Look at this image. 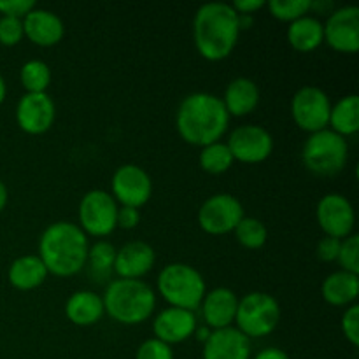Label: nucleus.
Returning a JSON list of instances; mask_svg holds the SVG:
<instances>
[{"mask_svg":"<svg viewBox=\"0 0 359 359\" xmlns=\"http://www.w3.org/2000/svg\"><path fill=\"white\" fill-rule=\"evenodd\" d=\"M259 102V90L249 77H237L230 81L224 91L223 104L230 116H245L256 109Z\"/></svg>","mask_w":359,"mask_h":359,"instance_id":"nucleus-22","label":"nucleus"},{"mask_svg":"<svg viewBox=\"0 0 359 359\" xmlns=\"http://www.w3.org/2000/svg\"><path fill=\"white\" fill-rule=\"evenodd\" d=\"M6 93H7L6 81H4V77L0 76V104H2V102H4V98H6Z\"/></svg>","mask_w":359,"mask_h":359,"instance_id":"nucleus-44","label":"nucleus"},{"mask_svg":"<svg viewBox=\"0 0 359 359\" xmlns=\"http://www.w3.org/2000/svg\"><path fill=\"white\" fill-rule=\"evenodd\" d=\"M210 333H212V330H210L209 326H207V328L205 326H196V330L193 335H196V339H198L200 342H205V340L210 337Z\"/></svg>","mask_w":359,"mask_h":359,"instance_id":"nucleus-42","label":"nucleus"},{"mask_svg":"<svg viewBox=\"0 0 359 359\" xmlns=\"http://www.w3.org/2000/svg\"><path fill=\"white\" fill-rule=\"evenodd\" d=\"M325 41L340 53H356L359 49V7L346 6L333 11L323 25Z\"/></svg>","mask_w":359,"mask_h":359,"instance_id":"nucleus-14","label":"nucleus"},{"mask_svg":"<svg viewBox=\"0 0 359 359\" xmlns=\"http://www.w3.org/2000/svg\"><path fill=\"white\" fill-rule=\"evenodd\" d=\"M349 146L346 137L325 128L314 132L305 140L302 160L316 175H335L346 167Z\"/></svg>","mask_w":359,"mask_h":359,"instance_id":"nucleus-6","label":"nucleus"},{"mask_svg":"<svg viewBox=\"0 0 359 359\" xmlns=\"http://www.w3.org/2000/svg\"><path fill=\"white\" fill-rule=\"evenodd\" d=\"M118 202L104 189H91L79 202V223L84 233L107 237L116 228Z\"/></svg>","mask_w":359,"mask_h":359,"instance_id":"nucleus-8","label":"nucleus"},{"mask_svg":"<svg viewBox=\"0 0 359 359\" xmlns=\"http://www.w3.org/2000/svg\"><path fill=\"white\" fill-rule=\"evenodd\" d=\"M46 277H48V269L37 255L20 256L9 266V283L16 290H35L44 283Z\"/></svg>","mask_w":359,"mask_h":359,"instance_id":"nucleus-23","label":"nucleus"},{"mask_svg":"<svg viewBox=\"0 0 359 359\" xmlns=\"http://www.w3.org/2000/svg\"><path fill=\"white\" fill-rule=\"evenodd\" d=\"M325 41L323 23L314 16H302L291 21L287 28V42L293 49L302 53L314 51Z\"/></svg>","mask_w":359,"mask_h":359,"instance_id":"nucleus-25","label":"nucleus"},{"mask_svg":"<svg viewBox=\"0 0 359 359\" xmlns=\"http://www.w3.org/2000/svg\"><path fill=\"white\" fill-rule=\"evenodd\" d=\"M235 237L241 242L244 248L248 249H259L266 244L269 238V231L263 221L256 219V217H242L241 223L235 228Z\"/></svg>","mask_w":359,"mask_h":359,"instance_id":"nucleus-30","label":"nucleus"},{"mask_svg":"<svg viewBox=\"0 0 359 359\" xmlns=\"http://www.w3.org/2000/svg\"><path fill=\"white\" fill-rule=\"evenodd\" d=\"M228 123L230 114L223 100L205 91H196L182 98L175 116L179 135L191 146L200 147L219 142Z\"/></svg>","mask_w":359,"mask_h":359,"instance_id":"nucleus-1","label":"nucleus"},{"mask_svg":"<svg viewBox=\"0 0 359 359\" xmlns=\"http://www.w3.org/2000/svg\"><path fill=\"white\" fill-rule=\"evenodd\" d=\"M140 223V212L139 209L133 207H119L118 217H116V226H121L125 230H132Z\"/></svg>","mask_w":359,"mask_h":359,"instance_id":"nucleus-38","label":"nucleus"},{"mask_svg":"<svg viewBox=\"0 0 359 359\" xmlns=\"http://www.w3.org/2000/svg\"><path fill=\"white\" fill-rule=\"evenodd\" d=\"M244 217V207L237 196L217 193L209 196L198 210V224L205 233L224 235L237 228Z\"/></svg>","mask_w":359,"mask_h":359,"instance_id":"nucleus-9","label":"nucleus"},{"mask_svg":"<svg viewBox=\"0 0 359 359\" xmlns=\"http://www.w3.org/2000/svg\"><path fill=\"white\" fill-rule=\"evenodd\" d=\"M266 6L273 18L291 23L298 18L307 16L312 9V0H270Z\"/></svg>","mask_w":359,"mask_h":359,"instance_id":"nucleus-31","label":"nucleus"},{"mask_svg":"<svg viewBox=\"0 0 359 359\" xmlns=\"http://www.w3.org/2000/svg\"><path fill=\"white\" fill-rule=\"evenodd\" d=\"M20 77L27 93H46L51 83V70L42 60H28L21 67Z\"/></svg>","mask_w":359,"mask_h":359,"instance_id":"nucleus-28","label":"nucleus"},{"mask_svg":"<svg viewBox=\"0 0 359 359\" xmlns=\"http://www.w3.org/2000/svg\"><path fill=\"white\" fill-rule=\"evenodd\" d=\"M104 312L121 325H140L147 321L156 307V294L140 279H116L105 287L102 297Z\"/></svg>","mask_w":359,"mask_h":359,"instance_id":"nucleus-4","label":"nucleus"},{"mask_svg":"<svg viewBox=\"0 0 359 359\" xmlns=\"http://www.w3.org/2000/svg\"><path fill=\"white\" fill-rule=\"evenodd\" d=\"M332 102L328 95L318 86H304L291 100L293 119L302 130L309 133L328 128Z\"/></svg>","mask_w":359,"mask_h":359,"instance_id":"nucleus-10","label":"nucleus"},{"mask_svg":"<svg viewBox=\"0 0 359 359\" xmlns=\"http://www.w3.org/2000/svg\"><path fill=\"white\" fill-rule=\"evenodd\" d=\"M56 107L48 93H27L16 105V121L23 132L41 135L55 123Z\"/></svg>","mask_w":359,"mask_h":359,"instance_id":"nucleus-15","label":"nucleus"},{"mask_svg":"<svg viewBox=\"0 0 359 359\" xmlns=\"http://www.w3.org/2000/svg\"><path fill=\"white\" fill-rule=\"evenodd\" d=\"M255 359H290V356H287L283 349H277V347H266V349L259 351Z\"/></svg>","mask_w":359,"mask_h":359,"instance_id":"nucleus-40","label":"nucleus"},{"mask_svg":"<svg viewBox=\"0 0 359 359\" xmlns=\"http://www.w3.org/2000/svg\"><path fill=\"white\" fill-rule=\"evenodd\" d=\"M7 198H9V195H7V188L6 184L0 181V210H4V207H6Z\"/></svg>","mask_w":359,"mask_h":359,"instance_id":"nucleus-43","label":"nucleus"},{"mask_svg":"<svg viewBox=\"0 0 359 359\" xmlns=\"http://www.w3.org/2000/svg\"><path fill=\"white\" fill-rule=\"evenodd\" d=\"M196 326H198V323H196L195 312L177 307H167L154 319V339L161 340L168 346L181 344L195 333Z\"/></svg>","mask_w":359,"mask_h":359,"instance_id":"nucleus-16","label":"nucleus"},{"mask_svg":"<svg viewBox=\"0 0 359 359\" xmlns=\"http://www.w3.org/2000/svg\"><path fill=\"white\" fill-rule=\"evenodd\" d=\"M23 20L11 16L0 18V44L16 46L23 39Z\"/></svg>","mask_w":359,"mask_h":359,"instance_id":"nucleus-33","label":"nucleus"},{"mask_svg":"<svg viewBox=\"0 0 359 359\" xmlns=\"http://www.w3.org/2000/svg\"><path fill=\"white\" fill-rule=\"evenodd\" d=\"M193 35L200 55L210 62L230 56L237 46L238 14L231 4L207 2L198 7L193 20Z\"/></svg>","mask_w":359,"mask_h":359,"instance_id":"nucleus-2","label":"nucleus"},{"mask_svg":"<svg viewBox=\"0 0 359 359\" xmlns=\"http://www.w3.org/2000/svg\"><path fill=\"white\" fill-rule=\"evenodd\" d=\"M332 128L339 135H354L359 130V97L351 93L340 98L330 111V123Z\"/></svg>","mask_w":359,"mask_h":359,"instance_id":"nucleus-26","label":"nucleus"},{"mask_svg":"<svg viewBox=\"0 0 359 359\" xmlns=\"http://www.w3.org/2000/svg\"><path fill=\"white\" fill-rule=\"evenodd\" d=\"M116 251L118 249L107 241H98L88 249V259L90 263V272L98 283L109 277V273L114 269V259H116Z\"/></svg>","mask_w":359,"mask_h":359,"instance_id":"nucleus-27","label":"nucleus"},{"mask_svg":"<svg viewBox=\"0 0 359 359\" xmlns=\"http://www.w3.org/2000/svg\"><path fill=\"white\" fill-rule=\"evenodd\" d=\"M340 244L342 241L340 238H333V237H323L318 244V256L323 259V262H335L339 258V251H340Z\"/></svg>","mask_w":359,"mask_h":359,"instance_id":"nucleus-37","label":"nucleus"},{"mask_svg":"<svg viewBox=\"0 0 359 359\" xmlns=\"http://www.w3.org/2000/svg\"><path fill=\"white\" fill-rule=\"evenodd\" d=\"M200 167L209 174H224L228 168L233 165V156H231L230 149L226 144L223 142H214L209 146L202 147L200 151Z\"/></svg>","mask_w":359,"mask_h":359,"instance_id":"nucleus-29","label":"nucleus"},{"mask_svg":"<svg viewBox=\"0 0 359 359\" xmlns=\"http://www.w3.org/2000/svg\"><path fill=\"white\" fill-rule=\"evenodd\" d=\"M156 262L154 249L147 242L133 241L116 251L114 272L119 279H140L146 276Z\"/></svg>","mask_w":359,"mask_h":359,"instance_id":"nucleus-18","label":"nucleus"},{"mask_svg":"<svg viewBox=\"0 0 359 359\" xmlns=\"http://www.w3.org/2000/svg\"><path fill=\"white\" fill-rule=\"evenodd\" d=\"M135 359H174V353L168 344L158 339H149L140 344Z\"/></svg>","mask_w":359,"mask_h":359,"instance_id":"nucleus-34","label":"nucleus"},{"mask_svg":"<svg viewBox=\"0 0 359 359\" xmlns=\"http://www.w3.org/2000/svg\"><path fill=\"white\" fill-rule=\"evenodd\" d=\"M88 249L90 244L86 233L77 224L58 221L42 231L37 256L48 269V273L70 277L86 265Z\"/></svg>","mask_w":359,"mask_h":359,"instance_id":"nucleus-3","label":"nucleus"},{"mask_svg":"<svg viewBox=\"0 0 359 359\" xmlns=\"http://www.w3.org/2000/svg\"><path fill=\"white\" fill-rule=\"evenodd\" d=\"M226 146L233 160L242 163H262L272 154L273 139L263 126L242 125L230 133Z\"/></svg>","mask_w":359,"mask_h":359,"instance_id":"nucleus-12","label":"nucleus"},{"mask_svg":"<svg viewBox=\"0 0 359 359\" xmlns=\"http://www.w3.org/2000/svg\"><path fill=\"white\" fill-rule=\"evenodd\" d=\"M153 193V182L142 167L133 163L121 165L112 175V198L121 207L140 209Z\"/></svg>","mask_w":359,"mask_h":359,"instance_id":"nucleus-11","label":"nucleus"},{"mask_svg":"<svg viewBox=\"0 0 359 359\" xmlns=\"http://www.w3.org/2000/svg\"><path fill=\"white\" fill-rule=\"evenodd\" d=\"M251 340L233 326L212 330L203 342V359H249Z\"/></svg>","mask_w":359,"mask_h":359,"instance_id":"nucleus-17","label":"nucleus"},{"mask_svg":"<svg viewBox=\"0 0 359 359\" xmlns=\"http://www.w3.org/2000/svg\"><path fill=\"white\" fill-rule=\"evenodd\" d=\"M337 262L340 263L342 270L359 276V235L351 233L342 241Z\"/></svg>","mask_w":359,"mask_h":359,"instance_id":"nucleus-32","label":"nucleus"},{"mask_svg":"<svg viewBox=\"0 0 359 359\" xmlns=\"http://www.w3.org/2000/svg\"><path fill=\"white\" fill-rule=\"evenodd\" d=\"M263 6H265L263 0H235L231 4V7H233L237 14H252L258 9H262Z\"/></svg>","mask_w":359,"mask_h":359,"instance_id":"nucleus-39","label":"nucleus"},{"mask_svg":"<svg viewBox=\"0 0 359 359\" xmlns=\"http://www.w3.org/2000/svg\"><path fill=\"white\" fill-rule=\"evenodd\" d=\"M342 332L354 347L359 346V305H351L342 316Z\"/></svg>","mask_w":359,"mask_h":359,"instance_id":"nucleus-35","label":"nucleus"},{"mask_svg":"<svg viewBox=\"0 0 359 359\" xmlns=\"http://www.w3.org/2000/svg\"><path fill=\"white\" fill-rule=\"evenodd\" d=\"M32 9H35L34 0H0V13L4 16L23 20Z\"/></svg>","mask_w":359,"mask_h":359,"instance_id":"nucleus-36","label":"nucleus"},{"mask_svg":"<svg viewBox=\"0 0 359 359\" xmlns=\"http://www.w3.org/2000/svg\"><path fill=\"white\" fill-rule=\"evenodd\" d=\"M255 23V18L252 14H238V30H249Z\"/></svg>","mask_w":359,"mask_h":359,"instance_id":"nucleus-41","label":"nucleus"},{"mask_svg":"<svg viewBox=\"0 0 359 359\" xmlns=\"http://www.w3.org/2000/svg\"><path fill=\"white\" fill-rule=\"evenodd\" d=\"M65 316L77 326H91L104 316V302L93 291H76L65 304Z\"/></svg>","mask_w":359,"mask_h":359,"instance_id":"nucleus-21","label":"nucleus"},{"mask_svg":"<svg viewBox=\"0 0 359 359\" xmlns=\"http://www.w3.org/2000/svg\"><path fill=\"white\" fill-rule=\"evenodd\" d=\"M158 291L170 307L195 312L205 297L202 273L186 263H168L158 276Z\"/></svg>","mask_w":359,"mask_h":359,"instance_id":"nucleus-5","label":"nucleus"},{"mask_svg":"<svg viewBox=\"0 0 359 359\" xmlns=\"http://www.w3.org/2000/svg\"><path fill=\"white\" fill-rule=\"evenodd\" d=\"M23 32L34 44L48 48L62 41L65 27L58 14L35 7L23 18Z\"/></svg>","mask_w":359,"mask_h":359,"instance_id":"nucleus-19","label":"nucleus"},{"mask_svg":"<svg viewBox=\"0 0 359 359\" xmlns=\"http://www.w3.org/2000/svg\"><path fill=\"white\" fill-rule=\"evenodd\" d=\"M316 216L323 231L328 237L340 238V241L353 233L356 223L353 203L340 193H328L323 196L318 202Z\"/></svg>","mask_w":359,"mask_h":359,"instance_id":"nucleus-13","label":"nucleus"},{"mask_svg":"<svg viewBox=\"0 0 359 359\" xmlns=\"http://www.w3.org/2000/svg\"><path fill=\"white\" fill-rule=\"evenodd\" d=\"M238 298L228 287H216L203 297L202 314L210 330H223L231 326L237 314Z\"/></svg>","mask_w":359,"mask_h":359,"instance_id":"nucleus-20","label":"nucleus"},{"mask_svg":"<svg viewBox=\"0 0 359 359\" xmlns=\"http://www.w3.org/2000/svg\"><path fill=\"white\" fill-rule=\"evenodd\" d=\"M280 321L279 302L269 293L252 291L238 300L235 323L237 330L249 340L266 337L277 328Z\"/></svg>","mask_w":359,"mask_h":359,"instance_id":"nucleus-7","label":"nucleus"},{"mask_svg":"<svg viewBox=\"0 0 359 359\" xmlns=\"http://www.w3.org/2000/svg\"><path fill=\"white\" fill-rule=\"evenodd\" d=\"M359 294V276L356 273L339 270L330 273L323 283V298L330 305L346 307L353 304Z\"/></svg>","mask_w":359,"mask_h":359,"instance_id":"nucleus-24","label":"nucleus"}]
</instances>
